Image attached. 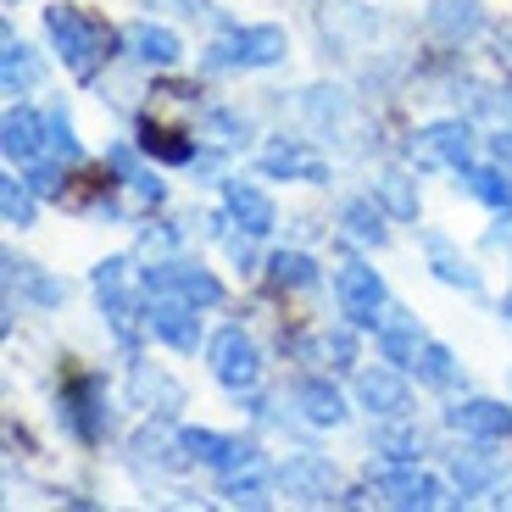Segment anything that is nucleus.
Returning <instances> with one entry per match:
<instances>
[{
  "label": "nucleus",
  "mask_w": 512,
  "mask_h": 512,
  "mask_svg": "<svg viewBox=\"0 0 512 512\" xmlns=\"http://www.w3.org/2000/svg\"><path fill=\"white\" fill-rule=\"evenodd\" d=\"M429 28L440 39H451V45H462V39H474L485 28V6L479 0H435L429 6Z\"/></svg>",
  "instance_id": "obj_24"
},
{
  "label": "nucleus",
  "mask_w": 512,
  "mask_h": 512,
  "mask_svg": "<svg viewBox=\"0 0 512 512\" xmlns=\"http://www.w3.org/2000/svg\"><path fill=\"white\" fill-rule=\"evenodd\" d=\"M284 56H290V39H284V28L273 23H251V28H229L223 39H212L201 56L206 73H251V67H279Z\"/></svg>",
  "instance_id": "obj_2"
},
{
  "label": "nucleus",
  "mask_w": 512,
  "mask_h": 512,
  "mask_svg": "<svg viewBox=\"0 0 512 512\" xmlns=\"http://www.w3.org/2000/svg\"><path fill=\"white\" fill-rule=\"evenodd\" d=\"M195 312L201 307H190L179 295H151V301H145V329L173 351H195L201 346V318H195Z\"/></svg>",
  "instance_id": "obj_10"
},
{
  "label": "nucleus",
  "mask_w": 512,
  "mask_h": 512,
  "mask_svg": "<svg viewBox=\"0 0 512 512\" xmlns=\"http://www.w3.org/2000/svg\"><path fill=\"white\" fill-rule=\"evenodd\" d=\"M373 451H384V462H418V435L390 423V429H373Z\"/></svg>",
  "instance_id": "obj_38"
},
{
  "label": "nucleus",
  "mask_w": 512,
  "mask_h": 512,
  "mask_svg": "<svg viewBox=\"0 0 512 512\" xmlns=\"http://www.w3.org/2000/svg\"><path fill=\"white\" fill-rule=\"evenodd\" d=\"M423 145V162H446V167H468L474 162V128L462 123V117H440L418 134Z\"/></svg>",
  "instance_id": "obj_16"
},
{
  "label": "nucleus",
  "mask_w": 512,
  "mask_h": 512,
  "mask_svg": "<svg viewBox=\"0 0 512 512\" xmlns=\"http://www.w3.org/2000/svg\"><path fill=\"white\" fill-rule=\"evenodd\" d=\"M268 462H262V451L245 462H234V468H223V496L234 501V507H268Z\"/></svg>",
  "instance_id": "obj_22"
},
{
  "label": "nucleus",
  "mask_w": 512,
  "mask_h": 512,
  "mask_svg": "<svg viewBox=\"0 0 512 512\" xmlns=\"http://www.w3.org/2000/svg\"><path fill=\"white\" fill-rule=\"evenodd\" d=\"M123 45L134 51V62H145V67H173L184 56L179 34H173V28H162V23H134L123 34Z\"/></svg>",
  "instance_id": "obj_20"
},
{
  "label": "nucleus",
  "mask_w": 512,
  "mask_h": 512,
  "mask_svg": "<svg viewBox=\"0 0 512 512\" xmlns=\"http://www.w3.org/2000/svg\"><path fill=\"white\" fill-rule=\"evenodd\" d=\"M490 151H496V162L512 173V134H496V140H490Z\"/></svg>",
  "instance_id": "obj_43"
},
{
  "label": "nucleus",
  "mask_w": 512,
  "mask_h": 512,
  "mask_svg": "<svg viewBox=\"0 0 512 512\" xmlns=\"http://www.w3.org/2000/svg\"><path fill=\"white\" fill-rule=\"evenodd\" d=\"M256 167L268 173V179H301V184H329V162H318V156L307 151L301 140L290 145H268V151L256 156Z\"/></svg>",
  "instance_id": "obj_17"
},
{
  "label": "nucleus",
  "mask_w": 512,
  "mask_h": 512,
  "mask_svg": "<svg viewBox=\"0 0 512 512\" xmlns=\"http://www.w3.org/2000/svg\"><path fill=\"white\" fill-rule=\"evenodd\" d=\"M6 284L23 290L34 307H62L67 301V284L56 279V273H45L39 262H17V256H6Z\"/></svg>",
  "instance_id": "obj_25"
},
{
  "label": "nucleus",
  "mask_w": 512,
  "mask_h": 512,
  "mask_svg": "<svg viewBox=\"0 0 512 512\" xmlns=\"http://www.w3.org/2000/svg\"><path fill=\"white\" fill-rule=\"evenodd\" d=\"M45 156L62 162V167H73L78 156H84V145H78V134H73V117H67L62 106H51V140H45Z\"/></svg>",
  "instance_id": "obj_36"
},
{
  "label": "nucleus",
  "mask_w": 512,
  "mask_h": 512,
  "mask_svg": "<svg viewBox=\"0 0 512 512\" xmlns=\"http://www.w3.org/2000/svg\"><path fill=\"white\" fill-rule=\"evenodd\" d=\"M140 151H145V156H156V162H173V167L195 162L190 134H179V128L156 123V117H140Z\"/></svg>",
  "instance_id": "obj_28"
},
{
  "label": "nucleus",
  "mask_w": 512,
  "mask_h": 512,
  "mask_svg": "<svg viewBox=\"0 0 512 512\" xmlns=\"http://www.w3.org/2000/svg\"><path fill=\"white\" fill-rule=\"evenodd\" d=\"M334 301H340L351 329H379V312L390 301V290H384V279L368 262H346V268L334 273Z\"/></svg>",
  "instance_id": "obj_5"
},
{
  "label": "nucleus",
  "mask_w": 512,
  "mask_h": 512,
  "mask_svg": "<svg viewBox=\"0 0 512 512\" xmlns=\"http://www.w3.org/2000/svg\"><path fill=\"white\" fill-rule=\"evenodd\" d=\"M6 6H17V0H6Z\"/></svg>",
  "instance_id": "obj_45"
},
{
  "label": "nucleus",
  "mask_w": 512,
  "mask_h": 512,
  "mask_svg": "<svg viewBox=\"0 0 512 512\" xmlns=\"http://www.w3.org/2000/svg\"><path fill=\"white\" fill-rule=\"evenodd\" d=\"M240 446L245 440H234V435H218V429H179V451L190 462H206V468H229L234 457H240Z\"/></svg>",
  "instance_id": "obj_27"
},
{
  "label": "nucleus",
  "mask_w": 512,
  "mask_h": 512,
  "mask_svg": "<svg viewBox=\"0 0 512 512\" xmlns=\"http://www.w3.org/2000/svg\"><path fill=\"white\" fill-rule=\"evenodd\" d=\"M457 179H462V190L474 195V201H485L490 212H501V218H512V173L507 167H479V162H468V167H457Z\"/></svg>",
  "instance_id": "obj_19"
},
{
  "label": "nucleus",
  "mask_w": 512,
  "mask_h": 512,
  "mask_svg": "<svg viewBox=\"0 0 512 512\" xmlns=\"http://www.w3.org/2000/svg\"><path fill=\"white\" fill-rule=\"evenodd\" d=\"M329 357H334V368H357V340H351L346 329H334L329 334Z\"/></svg>",
  "instance_id": "obj_41"
},
{
  "label": "nucleus",
  "mask_w": 512,
  "mask_h": 512,
  "mask_svg": "<svg viewBox=\"0 0 512 512\" xmlns=\"http://www.w3.org/2000/svg\"><path fill=\"white\" fill-rule=\"evenodd\" d=\"M173 446H179V440H167L162 429H140V435H134V462H151V468H184L190 457H167Z\"/></svg>",
  "instance_id": "obj_37"
},
{
  "label": "nucleus",
  "mask_w": 512,
  "mask_h": 512,
  "mask_svg": "<svg viewBox=\"0 0 512 512\" xmlns=\"http://www.w3.org/2000/svg\"><path fill=\"white\" fill-rule=\"evenodd\" d=\"M423 251H429V273H435L440 284H451V290H468V295H485V279H479V273L468 268L457 251H451L446 234H423Z\"/></svg>",
  "instance_id": "obj_21"
},
{
  "label": "nucleus",
  "mask_w": 512,
  "mask_h": 512,
  "mask_svg": "<svg viewBox=\"0 0 512 512\" xmlns=\"http://www.w3.org/2000/svg\"><path fill=\"white\" fill-rule=\"evenodd\" d=\"M134 401L140 407H156L162 418H173V412L184 407V390L167 373H156V368H145V362H134Z\"/></svg>",
  "instance_id": "obj_29"
},
{
  "label": "nucleus",
  "mask_w": 512,
  "mask_h": 512,
  "mask_svg": "<svg viewBox=\"0 0 512 512\" xmlns=\"http://www.w3.org/2000/svg\"><path fill=\"white\" fill-rule=\"evenodd\" d=\"M340 223H346V234H351V240H362V245H384V240H390L384 212L373 201H351L346 212H340Z\"/></svg>",
  "instance_id": "obj_34"
},
{
  "label": "nucleus",
  "mask_w": 512,
  "mask_h": 512,
  "mask_svg": "<svg viewBox=\"0 0 512 512\" xmlns=\"http://www.w3.org/2000/svg\"><path fill=\"white\" fill-rule=\"evenodd\" d=\"M418 384H429V390H451L457 384V357H451V346H440V340H423V351H418Z\"/></svg>",
  "instance_id": "obj_33"
},
{
  "label": "nucleus",
  "mask_w": 512,
  "mask_h": 512,
  "mask_svg": "<svg viewBox=\"0 0 512 512\" xmlns=\"http://www.w3.org/2000/svg\"><path fill=\"white\" fill-rule=\"evenodd\" d=\"M34 195L39 190L28 179H6V184H0V212H6V223H12V229H34V212H39Z\"/></svg>",
  "instance_id": "obj_35"
},
{
  "label": "nucleus",
  "mask_w": 512,
  "mask_h": 512,
  "mask_svg": "<svg viewBox=\"0 0 512 512\" xmlns=\"http://www.w3.org/2000/svg\"><path fill=\"white\" fill-rule=\"evenodd\" d=\"M45 34H51L56 56H62V67L78 84H90L106 67V56H112V28H101L78 6H45Z\"/></svg>",
  "instance_id": "obj_1"
},
{
  "label": "nucleus",
  "mask_w": 512,
  "mask_h": 512,
  "mask_svg": "<svg viewBox=\"0 0 512 512\" xmlns=\"http://www.w3.org/2000/svg\"><path fill=\"white\" fill-rule=\"evenodd\" d=\"M140 290L145 295H179V301H190V307H201V312L223 301L218 273H206L201 262H151V268L140 273Z\"/></svg>",
  "instance_id": "obj_4"
},
{
  "label": "nucleus",
  "mask_w": 512,
  "mask_h": 512,
  "mask_svg": "<svg viewBox=\"0 0 512 512\" xmlns=\"http://www.w3.org/2000/svg\"><path fill=\"white\" fill-rule=\"evenodd\" d=\"M501 62H507V67H512V34H507V45H501Z\"/></svg>",
  "instance_id": "obj_44"
},
{
  "label": "nucleus",
  "mask_w": 512,
  "mask_h": 512,
  "mask_svg": "<svg viewBox=\"0 0 512 512\" xmlns=\"http://www.w3.org/2000/svg\"><path fill=\"white\" fill-rule=\"evenodd\" d=\"M206 362H212V379H218L223 390H234V396H251L256 384H262V351H256V340L245 329H234V323L212 334Z\"/></svg>",
  "instance_id": "obj_3"
},
{
  "label": "nucleus",
  "mask_w": 512,
  "mask_h": 512,
  "mask_svg": "<svg viewBox=\"0 0 512 512\" xmlns=\"http://www.w3.org/2000/svg\"><path fill=\"white\" fill-rule=\"evenodd\" d=\"M106 162H112V173H117V179H123V184H128V190H134V195H140V201H151V206H162V195H167V184H162V179H156L151 167H140V156L128 151V145H117V151H112V156H106Z\"/></svg>",
  "instance_id": "obj_31"
},
{
  "label": "nucleus",
  "mask_w": 512,
  "mask_h": 512,
  "mask_svg": "<svg viewBox=\"0 0 512 512\" xmlns=\"http://www.w3.org/2000/svg\"><path fill=\"white\" fill-rule=\"evenodd\" d=\"M62 418L84 446H95V440L106 435V384L95 379V373H78L62 390Z\"/></svg>",
  "instance_id": "obj_9"
},
{
  "label": "nucleus",
  "mask_w": 512,
  "mask_h": 512,
  "mask_svg": "<svg viewBox=\"0 0 512 512\" xmlns=\"http://www.w3.org/2000/svg\"><path fill=\"white\" fill-rule=\"evenodd\" d=\"M273 485L295 501H340V474H334V462L318 457V451H295L273 468Z\"/></svg>",
  "instance_id": "obj_6"
},
{
  "label": "nucleus",
  "mask_w": 512,
  "mask_h": 512,
  "mask_svg": "<svg viewBox=\"0 0 512 512\" xmlns=\"http://www.w3.org/2000/svg\"><path fill=\"white\" fill-rule=\"evenodd\" d=\"M223 212H229V223L240 234H251V240H268L273 223H279L273 201L256 190V184H245V179H223Z\"/></svg>",
  "instance_id": "obj_13"
},
{
  "label": "nucleus",
  "mask_w": 512,
  "mask_h": 512,
  "mask_svg": "<svg viewBox=\"0 0 512 512\" xmlns=\"http://www.w3.org/2000/svg\"><path fill=\"white\" fill-rule=\"evenodd\" d=\"M39 78H45V67H39V56L28 51L23 39H17V34L0 39V90H6V95H28Z\"/></svg>",
  "instance_id": "obj_23"
},
{
  "label": "nucleus",
  "mask_w": 512,
  "mask_h": 512,
  "mask_svg": "<svg viewBox=\"0 0 512 512\" xmlns=\"http://www.w3.org/2000/svg\"><path fill=\"white\" fill-rule=\"evenodd\" d=\"M318 28H323V39H329L334 51L351 56V51H362V39H373V12L357 6V0H323Z\"/></svg>",
  "instance_id": "obj_15"
},
{
  "label": "nucleus",
  "mask_w": 512,
  "mask_h": 512,
  "mask_svg": "<svg viewBox=\"0 0 512 512\" xmlns=\"http://www.w3.org/2000/svg\"><path fill=\"white\" fill-rule=\"evenodd\" d=\"M357 401L368 412H379V418H407L412 390H407V379H401V368L390 362V368H362L357 373Z\"/></svg>",
  "instance_id": "obj_14"
},
{
  "label": "nucleus",
  "mask_w": 512,
  "mask_h": 512,
  "mask_svg": "<svg viewBox=\"0 0 512 512\" xmlns=\"http://www.w3.org/2000/svg\"><path fill=\"white\" fill-rule=\"evenodd\" d=\"M373 201H379L396 223H418V190H412V179H407V173H396V167H390V173H379Z\"/></svg>",
  "instance_id": "obj_30"
},
{
  "label": "nucleus",
  "mask_w": 512,
  "mask_h": 512,
  "mask_svg": "<svg viewBox=\"0 0 512 512\" xmlns=\"http://www.w3.org/2000/svg\"><path fill=\"white\" fill-rule=\"evenodd\" d=\"M446 423L468 440H507L512 435V407L507 401H490V396H468V401H451Z\"/></svg>",
  "instance_id": "obj_11"
},
{
  "label": "nucleus",
  "mask_w": 512,
  "mask_h": 512,
  "mask_svg": "<svg viewBox=\"0 0 512 512\" xmlns=\"http://www.w3.org/2000/svg\"><path fill=\"white\" fill-rule=\"evenodd\" d=\"M95 295H101V312L117 329V340L134 346V323H145V312L134 307V295H128V256H106L101 268H95Z\"/></svg>",
  "instance_id": "obj_8"
},
{
  "label": "nucleus",
  "mask_w": 512,
  "mask_h": 512,
  "mask_svg": "<svg viewBox=\"0 0 512 512\" xmlns=\"http://www.w3.org/2000/svg\"><path fill=\"white\" fill-rule=\"evenodd\" d=\"M295 401H301V412H307V423H318V429H340L346 423V396L334 390L329 379H301V390H295Z\"/></svg>",
  "instance_id": "obj_26"
},
{
  "label": "nucleus",
  "mask_w": 512,
  "mask_h": 512,
  "mask_svg": "<svg viewBox=\"0 0 512 512\" xmlns=\"http://www.w3.org/2000/svg\"><path fill=\"white\" fill-rule=\"evenodd\" d=\"M490 479H496V462L474 457V451H468V457L457 451V485H462V496H457V501H468L479 485H490Z\"/></svg>",
  "instance_id": "obj_39"
},
{
  "label": "nucleus",
  "mask_w": 512,
  "mask_h": 512,
  "mask_svg": "<svg viewBox=\"0 0 512 512\" xmlns=\"http://www.w3.org/2000/svg\"><path fill=\"white\" fill-rule=\"evenodd\" d=\"M45 140H51V112H34V106H17V112H6V123H0V151H6V162H39L45 156Z\"/></svg>",
  "instance_id": "obj_12"
},
{
  "label": "nucleus",
  "mask_w": 512,
  "mask_h": 512,
  "mask_svg": "<svg viewBox=\"0 0 512 512\" xmlns=\"http://www.w3.org/2000/svg\"><path fill=\"white\" fill-rule=\"evenodd\" d=\"M212 128H218V134H245V123L234 112H212Z\"/></svg>",
  "instance_id": "obj_42"
},
{
  "label": "nucleus",
  "mask_w": 512,
  "mask_h": 512,
  "mask_svg": "<svg viewBox=\"0 0 512 512\" xmlns=\"http://www.w3.org/2000/svg\"><path fill=\"white\" fill-rule=\"evenodd\" d=\"M368 485L379 490L390 507H440L446 485L435 474H418V462H379L368 474Z\"/></svg>",
  "instance_id": "obj_7"
},
{
  "label": "nucleus",
  "mask_w": 512,
  "mask_h": 512,
  "mask_svg": "<svg viewBox=\"0 0 512 512\" xmlns=\"http://www.w3.org/2000/svg\"><path fill=\"white\" fill-rule=\"evenodd\" d=\"M268 284L273 290H312L318 284V262L307 251H279V256H268Z\"/></svg>",
  "instance_id": "obj_32"
},
{
  "label": "nucleus",
  "mask_w": 512,
  "mask_h": 512,
  "mask_svg": "<svg viewBox=\"0 0 512 512\" xmlns=\"http://www.w3.org/2000/svg\"><path fill=\"white\" fill-rule=\"evenodd\" d=\"M373 340H379L384 362H396L401 373H412V368H418V351H423L418 318H407V312H390V318H379V329H373Z\"/></svg>",
  "instance_id": "obj_18"
},
{
  "label": "nucleus",
  "mask_w": 512,
  "mask_h": 512,
  "mask_svg": "<svg viewBox=\"0 0 512 512\" xmlns=\"http://www.w3.org/2000/svg\"><path fill=\"white\" fill-rule=\"evenodd\" d=\"M307 117H312V123H340V117H346L340 90H312L307 95Z\"/></svg>",
  "instance_id": "obj_40"
}]
</instances>
